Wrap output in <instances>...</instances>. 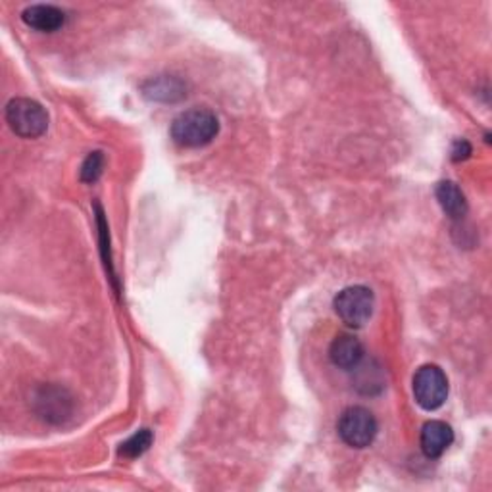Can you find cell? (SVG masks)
Returning <instances> with one entry per match:
<instances>
[{
	"label": "cell",
	"instance_id": "cell-1",
	"mask_svg": "<svg viewBox=\"0 0 492 492\" xmlns=\"http://www.w3.org/2000/svg\"><path fill=\"white\" fill-rule=\"evenodd\" d=\"M219 133L217 115L208 108L181 112L172 124V139L183 148L208 146Z\"/></svg>",
	"mask_w": 492,
	"mask_h": 492
},
{
	"label": "cell",
	"instance_id": "cell-2",
	"mask_svg": "<svg viewBox=\"0 0 492 492\" xmlns=\"http://www.w3.org/2000/svg\"><path fill=\"white\" fill-rule=\"evenodd\" d=\"M6 122L22 139H37L48 127L46 110L31 98H12L6 105Z\"/></svg>",
	"mask_w": 492,
	"mask_h": 492
},
{
	"label": "cell",
	"instance_id": "cell-3",
	"mask_svg": "<svg viewBox=\"0 0 492 492\" xmlns=\"http://www.w3.org/2000/svg\"><path fill=\"white\" fill-rule=\"evenodd\" d=\"M379 431L377 419L367 408L362 406H352L346 408L336 423V433L341 437L343 443L350 448H367L373 445Z\"/></svg>",
	"mask_w": 492,
	"mask_h": 492
},
{
	"label": "cell",
	"instance_id": "cell-4",
	"mask_svg": "<svg viewBox=\"0 0 492 492\" xmlns=\"http://www.w3.org/2000/svg\"><path fill=\"white\" fill-rule=\"evenodd\" d=\"M335 312L352 329L364 327L376 308V295L364 285H352L343 288L335 296Z\"/></svg>",
	"mask_w": 492,
	"mask_h": 492
},
{
	"label": "cell",
	"instance_id": "cell-5",
	"mask_svg": "<svg viewBox=\"0 0 492 492\" xmlns=\"http://www.w3.org/2000/svg\"><path fill=\"white\" fill-rule=\"evenodd\" d=\"M414 398L423 410L435 412L448 398V377L447 373L435 364L421 366L412 381Z\"/></svg>",
	"mask_w": 492,
	"mask_h": 492
},
{
	"label": "cell",
	"instance_id": "cell-6",
	"mask_svg": "<svg viewBox=\"0 0 492 492\" xmlns=\"http://www.w3.org/2000/svg\"><path fill=\"white\" fill-rule=\"evenodd\" d=\"M33 404H35L37 414L48 423H64L74 410L72 397L64 388L53 385L41 387L33 398Z\"/></svg>",
	"mask_w": 492,
	"mask_h": 492
},
{
	"label": "cell",
	"instance_id": "cell-7",
	"mask_svg": "<svg viewBox=\"0 0 492 492\" xmlns=\"http://www.w3.org/2000/svg\"><path fill=\"white\" fill-rule=\"evenodd\" d=\"M366 358V348L358 336L343 333L329 346V360L341 369H356Z\"/></svg>",
	"mask_w": 492,
	"mask_h": 492
},
{
	"label": "cell",
	"instance_id": "cell-8",
	"mask_svg": "<svg viewBox=\"0 0 492 492\" xmlns=\"http://www.w3.org/2000/svg\"><path fill=\"white\" fill-rule=\"evenodd\" d=\"M452 443H454V431L448 423L440 419H431L423 426L419 445H421L423 454H426L427 457H440L450 448Z\"/></svg>",
	"mask_w": 492,
	"mask_h": 492
},
{
	"label": "cell",
	"instance_id": "cell-9",
	"mask_svg": "<svg viewBox=\"0 0 492 492\" xmlns=\"http://www.w3.org/2000/svg\"><path fill=\"white\" fill-rule=\"evenodd\" d=\"M22 20L27 27L43 31V33H55L65 24V14L58 6L53 5H33L22 12Z\"/></svg>",
	"mask_w": 492,
	"mask_h": 492
},
{
	"label": "cell",
	"instance_id": "cell-10",
	"mask_svg": "<svg viewBox=\"0 0 492 492\" xmlns=\"http://www.w3.org/2000/svg\"><path fill=\"white\" fill-rule=\"evenodd\" d=\"M437 200L443 212L452 219H462L467 214V200L460 186L452 181H443L437 186Z\"/></svg>",
	"mask_w": 492,
	"mask_h": 492
},
{
	"label": "cell",
	"instance_id": "cell-11",
	"mask_svg": "<svg viewBox=\"0 0 492 492\" xmlns=\"http://www.w3.org/2000/svg\"><path fill=\"white\" fill-rule=\"evenodd\" d=\"M145 95L152 100H160V103H174L185 96V87L177 77L172 75H160L150 79L145 85Z\"/></svg>",
	"mask_w": 492,
	"mask_h": 492
},
{
	"label": "cell",
	"instance_id": "cell-12",
	"mask_svg": "<svg viewBox=\"0 0 492 492\" xmlns=\"http://www.w3.org/2000/svg\"><path fill=\"white\" fill-rule=\"evenodd\" d=\"M152 440H155V437H152V431L150 429H141V431H137L133 437H129L126 440L117 454H120L122 457H127V460H135V457L143 456L150 448Z\"/></svg>",
	"mask_w": 492,
	"mask_h": 492
},
{
	"label": "cell",
	"instance_id": "cell-13",
	"mask_svg": "<svg viewBox=\"0 0 492 492\" xmlns=\"http://www.w3.org/2000/svg\"><path fill=\"white\" fill-rule=\"evenodd\" d=\"M105 169V155L100 150L91 152V155L85 158L81 166V181L85 183H95L100 176H103Z\"/></svg>",
	"mask_w": 492,
	"mask_h": 492
}]
</instances>
